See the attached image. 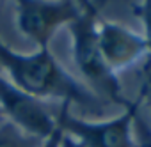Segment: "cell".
Returning a JSON list of instances; mask_svg holds the SVG:
<instances>
[{"label":"cell","mask_w":151,"mask_h":147,"mask_svg":"<svg viewBox=\"0 0 151 147\" xmlns=\"http://www.w3.org/2000/svg\"><path fill=\"white\" fill-rule=\"evenodd\" d=\"M0 66L11 76V83L29 96L60 98L64 103L91 106L94 98L75 82L57 64L48 48H39L32 55H22L0 43Z\"/></svg>","instance_id":"obj_1"},{"label":"cell","mask_w":151,"mask_h":147,"mask_svg":"<svg viewBox=\"0 0 151 147\" xmlns=\"http://www.w3.org/2000/svg\"><path fill=\"white\" fill-rule=\"evenodd\" d=\"M73 34V57L80 73L89 80V83L98 91L109 96L112 101L123 103L119 96V82L116 73L107 66L100 44H98V18L93 4L82 2L80 16L69 23Z\"/></svg>","instance_id":"obj_2"},{"label":"cell","mask_w":151,"mask_h":147,"mask_svg":"<svg viewBox=\"0 0 151 147\" xmlns=\"http://www.w3.org/2000/svg\"><path fill=\"white\" fill-rule=\"evenodd\" d=\"M139 103L140 101L126 105L124 113L117 119L100 122H86L69 115L68 103H64L57 113V126L62 133L78 138L86 147H137L132 138V122L135 121Z\"/></svg>","instance_id":"obj_3"},{"label":"cell","mask_w":151,"mask_h":147,"mask_svg":"<svg viewBox=\"0 0 151 147\" xmlns=\"http://www.w3.org/2000/svg\"><path fill=\"white\" fill-rule=\"evenodd\" d=\"M82 4L77 2H39L20 0L18 2V27L34 39L39 48H48L55 30L66 23H73L80 16Z\"/></svg>","instance_id":"obj_4"},{"label":"cell","mask_w":151,"mask_h":147,"mask_svg":"<svg viewBox=\"0 0 151 147\" xmlns=\"http://www.w3.org/2000/svg\"><path fill=\"white\" fill-rule=\"evenodd\" d=\"M0 110L9 117L11 122L39 138H48L57 128V115H52L41 99L25 94L2 76H0Z\"/></svg>","instance_id":"obj_5"},{"label":"cell","mask_w":151,"mask_h":147,"mask_svg":"<svg viewBox=\"0 0 151 147\" xmlns=\"http://www.w3.org/2000/svg\"><path fill=\"white\" fill-rule=\"evenodd\" d=\"M98 44L107 66L114 73L132 66L147 51L140 36L105 20H98Z\"/></svg>","instance_id":"obj_6"},{"label":"cell","mask_w":151,"mask_h":147,"mask_svg":"<svg viewBox=\"0 0 151 147\" xmlns=\"http://www.w3.org/2000/svg\"><path fill=\"white\" fill-rule=\"evenodd\" d=\"M45 138L27 133L11 121L0 124V147H41Z\"/></svg>","instance_id":"obj_7"},{"label":"cell","mask_w":151,"mask_h":147,"mask_svg":"<svg viewBox=\"0 0 151 147\" xmlns=\"http://www.w3.org/2000/svg\"><path fill=\"white\" fill-rule=\"evenodd\" d=\"M133 13L140 18L142 25H144V43L147 46V53L151 55V0H146V2H137L133 4Z\"/></svg>","instance_id":"obj_8"},{"label":"cell","mask_w":151,"mask_h":147,"mask_svg":"<svg viewBox=\"0 0 151 147\" xmlns=\"http://www.w3.org/2000/svg\"><path fill=\"white\" fill-rule=\"evenodd\" d=\"M137 147H151V129L142 121H139V145Z\"/></svg>","instance_id":"obj_9"},{"label":"cell","mask_w":151,"mask_h":147,"mask_svg":"<svg viewBox=\"0 0 151 147\" xmlns=\"http://www.w3.org/2000/svg\"><path fill=\"white\" fill-rule=\"evenodd\" d=\"M62 138H64V133H62V129L57 126V128L53 129V133H52L48 138H45V142H43L41 147H60Z\"/></svg>","instance_id":"obj_10"},{"label":"cell","mask_w":151,"mask_h":147,"mask_svg":"<svg viewBox=\"0 0 151 147\" xmlns=\"http://www.w3.org/2000/svg\"><path fill=\"white\" fill-rule=\"evenodd\" d=\"M142 96H146L151 103V60L144 71V85H142Z\"/></svg>","instance_id":"obj_11"},{"label":"cell","mask_w":151,"mask_h":147,"mask_svg":"<svg viewBox=\"0 0 151 147\" xmlns=\"http://www.w3.org/2000/svg\"><path fill=\"white\" fill-rule=\"evenodd\" d=\"M4 122V113H2V110H0V124Z\"/></svg>","instance_id":"obj_12"}]
</instances>
